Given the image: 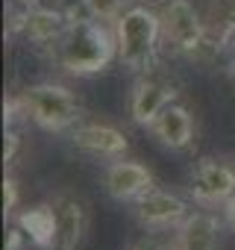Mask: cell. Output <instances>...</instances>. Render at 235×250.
<instances>
[{
  "label": "cell",
  "instance_id": "1",
  "mask_svg": "<svg viewBox=\"0 0 235 250\" xmlns=\"http://www.w3.org/2000/svg\"><path fill=\"white\" fill-rule=\"evenodd\" d=\"M56 59L68 74L91 77L109 68L112 59H118V39L115 27L103 24L97 18H77L68 24L62 39L56 42Z\"/></svg>",
  "mask_w": 235,
  "mask_h": 250
},
{
  "label": "cell",
  "instance_id": "2",
  "mask_svg": "<svg viewBox=\"0 0 235 250\" xmlns=\"http://www.w3.org/2000/svg\"><path fill=\"white\" fill-rule=\"evenodd\" d=\"M162 15H156L147 6L127 9L115 24L118 39V62L127 65L130 71H147L156 59L159 36H162Z\"/></svg>",
  "mask_w": 235,
  "mask_h": 250
},
{
  "label": "cell",
  "instance_id": "3",
  "mask_svg": "<svg viewBox=\"0 0 235 250\" xmlns=\"http://www.w3.org/2000/svg\"><path fill=\"white\" fill-rule=\"evenodd\" d=\"M15 103H18L21 115H27L36 127L50 130V133H62V130L74 127L79 118V100L74 97V91H68L65 85H56V83L30 85L18 94Z\"/></svg>",
  "mask_w": 235,
  "mask_h": 250
},
{
  "label": "cell",
  "instance_id": "4",
  "mask_svg": "<svg viewBox=\"0 0 235 250\" xmlns=\"http://www.w3.org/2000/svg\"><path fill=\"white\" fill-rule=\"evenodd\" d=\"M162 30L165 39L182 53H194L203 44V21L188 0H171L162 9Z\"/></svg>",
  "mask_w": 235,
  "mask_h": 250
},
{
  "label": "cell",
  "instance_id": "5",
  "mask_svg": "<svg viewBox=\"0 0 235 250\" xmlns=\"http://www.w3.org/2000/svg\"><path fill=\"white\" fill-rule=\"evenodd\" d=\"M136 218L147 229H168V227H179L188 218V206L182 197L171 191L150 188L144 197L136 200Z\"/></svg>",
  "mask_w": 235,
  "mask_h": 250
},
{
  "label": "cell",
  "instance_id": "6",
  "mask_svg": "<svg viewBox=\"0 0 235 250\" xmlns=\"http://www.w3.org/2000/svg\"><path fill=\"white\" fill-rule=\"evenodd\" d=\"M191 194L197 203H226L235 194V168L226 162L203 159L191 177Z\"/></svg>",
  "mask_w": 235,
  "mask_h": 250
},
{
  "label": "cell",
  "instance_id": "7",
  "mask_svg": "<svg viewBox=\"0 0 235 250\" xmlns=\"http://www.w3.org/2000/svg\"><path fill=\"white\" fill-rule=\"evenodd\" d=\"M103 186L115 200H138L153 188V174L141 162H112L103 174Z\"/></svg>",
  "mask_w": 235,
  "mask_h": 250
},
{
  "label": "cell",
  "instance_id": "8",
  "mask_svg": "<svg viewBox=\"0 0 235 250\" xmlns=\"http://www.w3.org/2000/svg\"><path fill=\"white\" fill-rule=\"evenodd\" d=\"M174 100V88L159 77H141L130 94V115L138 127H150L156 115Z\"/></svg>",
  "mask_w": 235,
  "mask_h": 250
},
{
  "label": "cell",
  "instance_id": "9",
  "mask_svg": "<svg viewBox=\"0 0 235 250\" xmlns=\"http://www.w3.org/2000/svg\"><path fill=\"white\" fill-rule=\"evenodd\" d=\"M53 212H56L53 250H77L82 244L85 224H88L82 200H77L71 194H59V197H53Z\"/></svg>",
  "mask_w": 235,
  "mask_h": 250
},
{
  "label": "cell",
  "instance_id": "10",
  "mask_svg": "<svg viewBox=\"0 0 235 250\" xmlns=\"http://www.w3.org/2000/svg\"><path fill=\"white\" fill-rule=\"evenodd\" d=\"M150 130H153V136H156L165 147H171V150H185V147L194 142V118H191V112H188L182 103L171 100V103L156 115V121L150 124Z\"/></svg>",
  "mask_w": 235,
  "mask_h": 250
},
{
  "label": "cell",
  "instance_id": "11",
  "mask_svg": "<svg viewBox=\"0 0 235 250\" xmlns=\"http://www.w3.org/2000/svg\"><path fill=\"white\" fill-rule=\"evenodd\" d=\"M71 142H74V147H79V150H85L91 156H106V159L124 156L127 147H130L127 136L118 127H109V124H85V127H74Z\"/></svg>",
  "mask_w": 235,
  "mask_h": 250
},
{
  "label": "cell",
  "instance_id": "12",
  "mask_svg": "<svg viewBox=\"0 0 235 250\" xmlns=\"http://www.w3.org/2000/svg\"><path fill=\"white\" fill-rule=\"evenodd\" d=\"M217 218L209 212H194L188 215L174 238V250H217Z\"/></svg>",
  "mask_w": 235,
  "mask_h": 250
},
{
  "label": "cell",
  "instance_id": "13",
  "mask_svg": "<svg viewBox=\"0 0 235 250\" xmlns=\"http://www.w3.org/2000/svg\"><path fill=\"white\" fill-rule=\"evenodd\" d=\"M15 224L27 232V238L36 247L53 250V238H56V212H53V203H41V206L24 209Z\"/></svg>",
  "mask_w": 235,
  "mask_h": 250
},
{
  "label": "cell",
  "instance_id": "14",
  "mask_svg": "<svg viewBox=\"0 0 235 250\" xmlns=\"http://www.w3.org/2000/svg\"><path fill=\"white\" fill-rule=\"evenodd\" d=\"M68 18L56 9H30L24 18V33L36 42V44H47V42H59L62 33L68 30Z\"/></svg>",
  "mask_w": 235,
  "mask_h": 250
},
{
  "label": "cell",
  "instance_id": "15",
  "mask_svg": "<svg viewBox=\"0 0 235 250\" xmlns=\"http://www.w3.org/2000/svg\"><path fill=\"white\" fill-rule=\"evenodd\" d=\"M85 9H88L91 18H97L103 24H112V27L118 24V18L127 12L121 0H85Z\"/></svg>",
  "mask_w": 235,
  "mask_h": 250
},
{
  "label": "cell",
  "instance_id": "16",
  "mask_svg": "<svg viewBox=\"0 0 235 250\" xmlns=\"http://www.w3.org/2000/svg\"><path fill=\"white\" fill-rule=\"evenodd\" d=\"M15 209H18V183L12 177H6L3 180V212L12 215Z\"/></svg>",
  "mask_w": 235,
  "mask_h": 250
},
{
  "label": "cell",
  "instance_id": "17",
  "mask_svg": "<svg viewBox=\"0 0 235 250\" xmlns=\"http://www.w3.org/2000/svg\"><path fill=\"white\" fill-rule=\"evenodd\" d=\"M18 145H21L18 133H15V130H6V150H3V162H12V159H15V153H18Z\"/></svg>",
  "mask_w": 235,
  "mask_h": 250
},
{
  "label": "cell",
  "instance_id": "18",
  "mask_svg": "<svg viewBox=\"0 0 235 250\" xmlns=\"http://www.w3.org/2000/svg\"><path fill=\"white\" fill-rule=\"evenodd\" d=\"M130 250H174V244L168 247L165 241H159V238H138Z\"/></svg>",
  "mask_w": 235,
  "mask_h": 250
},
{
  "label": "cell",
  "instance_id": "19",
  "mask_svg": "<svg viewBox=\"0 0 235 250\" xmlns=\"http://www.w3.org/2000/svg\"><path fill=\"white\" fill-rule=\"evenodd\" d=\"M226 221H229V227L235 229V194L226 200Z\"/></svg>",
  "mask_w": 235,
  "mask_h": 250
},
{
  "label": "cell",
  "instance_id": "20",
  "mask_svg": "<svg viewBox=\"0 0 235 250\" xmlns=\"http://www.w3.org/2000/svg\"><path fill=\"white\" fill-rule=\"evenodd\" d=\"M30 3H33V0H30Z\"/></svg>",
  "mask_w": 235,
  "mask_h": 250
}]
</instances>
